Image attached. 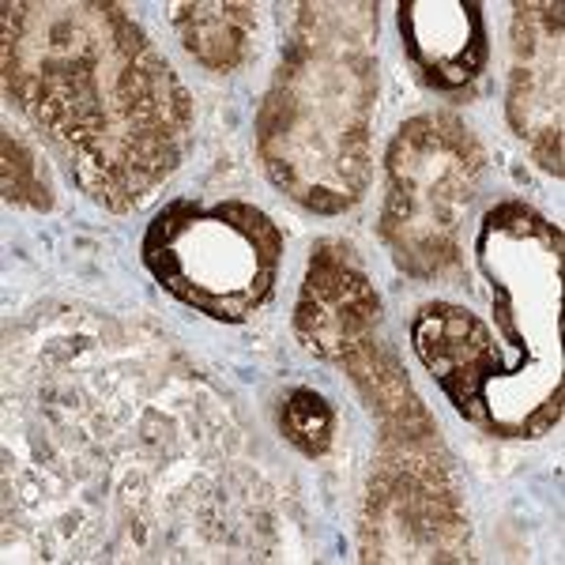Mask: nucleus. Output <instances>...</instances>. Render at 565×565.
<instances>
[{
	"label": "nucleus",
	"mask_w": 565,
	"mask_h": 565,
	"mask_svg": "<svg viewBox=\"0 0 565 565\" xmlns=\"http://www.w3.org/2000/svg\"><path fill=\"white\" fill-rule=\"evenodd\" d=\"M178 31L189 53L207 68H234L245 57L249 8L245 4H185L178 8Z\"/></svg>",
	"instance_id": "obj_3"
},
{
	"label": "nucleus",
	"mask_w": 565,
	"mask_h": 565,
	"mask_svg": "<svg viewBox=\"0 0 565 565\" xmlns=\"http://www.w3.org/2000/svg\"><path fill=\"white\" fill-rule=\"evenodd\" d=\"M332 407L324 404L321 392L295 388L279 407V430L290 445L306 452V457H324L332 445Z\"/></svg>",
	"instance_id": "obj_4"
},
{
	"label": "nucleus",
	"mask_w": 565,
	"mask_h": 565,
	"mask_svg": "<svg viewBox=\"0 0 565 565\" xmlns=\"http://www.w3.org/2000/svg\"><path fill=\"white\" fill-rule=\"evenodd\" d=\"M34 178V159L23 151L20 140H12V136H4V196L8 200H31V193H45V185H39Z\"/></svg>",
	"instance_id": "obj_5"
},
{
	"label": "nucleus",
	"mask_w": 565,
	"mask_h": 565,
	"mask_svg": "<svg viewBox=\"0 0 565 565\" xmlns=\"http://www.w3.org/2000/svg\"><path fill=\"white\" fill-rule=\"evenodd\" d=\"M479 148L449 117H418L399 129L388 154L392 196L385 238L407 271L434 276L457 257L452 212L471 200L479 178Z\"/></svg>",
	"instance_id": "obj_1"
},
{
	"label": "nucleus",
	"mask_w": 565,
	"mask_h": 565,
	"mask_svg": "<svg viewBox=\"0 0 565 565\" xmlns=\"http://www.w3.org/2000/svg\"><path fill=\"white\" fill-rule=\"evenodd\" d=\"M377 321V295L348 245H321L309 260V279L298 302V332L317 354H348Z\"/></svg>",
	"instance_id": "obj_2"
}]
</instances>
